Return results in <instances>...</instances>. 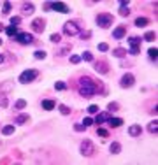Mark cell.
I'll return each mask as SVG.
<instances>
[{
	"mask_svg": "<svg viewBox=\"0 0 158 165\" xmlns=\"http://www.w3.org/2000/svg\"><path fill=\"white\" fill-rule=\"evenodd\" d=\"M77 93L84 99H90L97 93H106V88H104V83L102 81H97V79L90 77V76H81L77 79Z\"/></svg>",
	"mask_w": 158,
	"mask_h": 165,
	"instance_id": "6da1fadb",
	"label": "cell"
},
{
	"mask_svg": "<svg viewBox=\"0 0 158 165\" xmlns=\"http://www.w3.org/2000/svg\"><path fill=\"white\" fill-rule=\"evenodd\" d=\"M83 23H81V20H74V21H67L63 25V34L69 37H74L77 35V34H81V30L84 28V27H81Z\"/></svg>",
	"mask_w": 158,
	"mask_h": 165,
	"instance_id": "7a4b0ae2",
	"label": "cell"
},
{
	"mask_svg": "<svg viewBox=\"0 0 158 165\" xmlns=\"http://www.w3.org/2000/svg\"><path fill=\"white\" fill-rule=\"evenodd\" d=\"M95 21H97V25H99L100 28H109V27H113V23H114V16L111 14V13H100V14H97Z\"/></svg>",
	"mask_w": 158,
	"mask_h": 165,
	"instance_id": "3957f363",
	"label": "cell"
},
{
	"mask_svg": "<svg viewBox=\"0 0 158 165\" xmlns=\"http://www.w3.org/2000/svg\"><path fill=\"white\" fill-rule=\"evenodd\" d=\"M39 77V70L37 69H27V70H23L20 74V83L21 84H28L32 81H35Z\"/></svg>",
	"mask_w": 158,
	"mask_h": 165,
	"instance_id": "277c9868",
	"label": "cell"
},
{
	"mask_svg": "<svg viewBox=\"0 0 158 165\" xmlns=\"http://www.w3.org/2000/svg\"><path fill=\"white\" fill-rule=\"evenodd\" d=\"M79 151H81L83 156H92V155H95V144L90 139H84L83 142L79 144Z\"/></svg>",
	"mask_w": 158,
	"mask_h": 165,
	"instance_id": "5b68a950",
	"label": "cell"
},
{
	"mask_svg": "<svg viewBox=\"0 0 158 165\" xmlns=\"http://www.w3.org/2000/svg\"><path fill=\"white\" fill-rule=\"evenodd\" d=\"M14 41L18 44H21V46H30V44L35 42L34 35H32V34H28V32H20V34L14 37Z\"/></svg>",
	"mask_w": 158,
	"mask_h": 165,
	"instance_id": "8992f818",
	"label": "cell"
},
{
	"mask_svg": "<svg viewBox=\"0 0 158 165\" xmlns=\"http://www.w3.org/2000/svg\"><path fill=\"white\" fill-rule=\"evenodd\" d=\"M134 84H135V77H134V74H130V72L123 74L121 79H120V86H121V88H132Z\"/></svg>",
	"mask_w": 158,
	"mask_h": 165,
	"instance_id": "52a82bcc",
	"label": "cell"
},
{
	"mask_svg": "<svg viewBox=\"0 0 158 165\" xmlns=\"http://www.w3.org/2000/svg\"><path fill=\"white\" fill-rule=\"evenodd\" d=\"M30 27H32V30L35 34H42L44 30H46V20L44 18H35L34 21L30 23Z\"/></svg>",
	"mask_w": 158,
	"mask_h": 165,
	"instance_id": "ba28073f",
	"label": "cell"
},
{
	"mask_svg": "<svg viewBox=\"0 0 158 165\" xmlns=\"http://www.w3.org/2000/svg\"><path fill=\"white\" fill-rule=\"evenodd\" d=\"M51 9L56 11V13H60V14H69V13H70L69 5L63 4V2H53V4H51Z\"/></svg>",
	"mask_w": 158,
	"mask_h": 165,
	"instance_id": "9c48e42d",
	"label": "cell"
},
{
	"mask_svg": "<svg viewBox=\"0 0 158 165\" xmlns=\"http://www.w3.org/2000/svg\"><path fill=\"white\" fill-rule=\"evenodd\" d=\"M93 69L99 72V74H109V63L104 62V60H99V62L93 60Z\"/></svg>",
	"mask_w": 158,
	"mask_h": 165,
	"instance_id": "30bf717a",
	"label": "cell"
},
{
	"mask_svg": "<svg viewBox=\"0 0 158 165\" xmlns=\"http://www.w3.org/2000/svg\"><path fill=\"white\" fill-rule=\"evenodd\" d=\"M34 11H35V5H34L32 2H25V4H21V9H20V13H21L23 16H32L34 14Z\"/></svg>",
	"mask_w": 158,
	"mask_h": 165,
	"instance_id": "8fae6325",
	"label": "cell"
},
{
	"mask_svg": "<svg viewBox=\"0 0 158 165\" xmlns=\"http://www.w3.org/2000/svg\"><path fill=\"white\" fill-rule=\"evenodd\" d=\"M113 37H114L116 41H121L123 37H127V27H125V25L116 27V28L113 30Z\"/></svg>",
	"mask_w": 158,
	"mask_h": 165,
	"instance_id": "7c38bea8",
	"label": "cell"
},
{
	"mask_svg": "<svg viewBox=\"0 0 158 165\" xmlns=\"http://www.w3.org/2000/svg\"><path fill=\"white\" fill-rule=\"evenodd\" d=\"M111 116H113V114H111L109 111H104V113H97V118L93 120V123H95V125H102V123L107 121Z\"/></svg>",
	"mask_w": 158,
	"mask_h": 165,
	"instance_id": "4fadbf2b",
	"label": "cell"
},
{
	"mask_svg": "<svg viewBox=\"0 0 158 165\" xmlns=\"http://www.w3.org/2000/svg\"><path fill=\"white\" fill-rule=\"evenodd\" d=\"M141 134H142L141 125H130L128 127V135L130 137H141Z\"/></svg>",
	"mask_w": 158,
	"mask_h": 165,
	"instance_id": "5bb4252c",
	"label": "cell"
},
{
	"mask_svg": "<svg viewBox=\"0 0 158 165\" xmlns=\"http://www.w3.org/2000/svg\"><path fill=\"white\" fill-rule=\"evenodd\" d=\"M41 106H42L44 111H53V109L56 107V102H55V100H51V99H44Z\"/></svg>",
	"mask_w": 158,
	"mask_h": 165,
	"instance_id": "9a60e30c",
	"label": "cell"
},
{
	"mask_svg": "<svg viewBox=\"0 0 158 165\" xmlns=\"http://www.w3.org/2000/svg\"><path fill=\"white\" fill-rule=\"evenodd\" d=\"M107 125L111 127V128H120V127L123 125V120L121 118H113V116H111V118L107 120Z\"/></svg>",
	"mask_w": 158,
	"mask_h": 165,
	"instance_id": "2e32d148",
	"label": "cell"
},
{
	"mask_svg": "<svg viewBox=\"0 0 158 165\" xmlns=\"http://www.w3.org/2000/svg\"><path fill=\"white\" fill-rule=\"evenodd\" d=\"M28 121H30V116L25 114V113H23V114H18L14 118V125H25V123H28Z\"/></svg>",
	"mask_w": 158,
	"mask_h": 165,
	"instance_id": "e0dca14e",
	"label": "cell"
},
{
	"mask_svg": "<svg viewBox=\"0 0 158 165\" xmlns=\"http://www.w3.org/2000/svg\"><path fill=\"white\" fill-rule=\"evenodd\" d=\"M128 44H130V48H141L142 39L137 37V35H132V37H128Z\"/></svg>",
	"mask_w": 158,
	"mask_h": 165,
	"instance_id": "ac0fdd59",
	"label": "cell"
},
{
	"mask_svg": "<svg viewBox=\"0 0 158 165\" xmlns=\"http://www.w3.org/2000/svg\"><path fill=\"white\" fill-rule=\"evenodd\" d=\"M109 151H111V153H113V155H120V153H121V144L120 142H111V146H109Z\"/></svg>",
	"mask_w": 158,
	"mask_h": 165,
	"instance_id": "d6986e66",
	"label": "cell"
},
{
	"mask_svg": "<svg viewBox=\"0 0 158 165\" xmlns=\"http://www.w3.org/2000/svg\"><path fill=\"white\" fill-rule=\"evenodd\" d=\"M113 55H114L116 58H125L128 53H127V49H123V48H114V49H113Z\"/></svg>",
	"mask_w": 158,
	"mask_h": 165,
	"instance_id": "ffe728a7",
	"label": "cell"
},
{
	"mask_svg": "<svg viewBox=\"0 0 158 165\" xmlns=\"http://www.w3.org/2000/svg\"><path fill=\"white\" fill-rule=\"evenodd\" d=\"M70 51H72V44H67L58 51V56H67V55H70Z\"/></svg>",
	"mask_w": 158,
	"mask_h": 165,
	"instance_id": "44dd1931",
	"label": "cell"
},
{
	"mask_svg": "<svg viewBox=\"0 0 158 165\" xmlns=\"http://www.w3.org/2000/svg\"><path fill=\"white\" fill-rule=\"evenodd\" d=\"M135 27H139V28H141V27H146V25H149V20H148V18H141V16H139V18H135Z\"/></svg>",
	"mask_w": 158,
	"mask_h": 165,
	"instance_id": "7402d4cb",
	"label": "cell"
},
{
	"mask_svg": "<svg viewBox=\"0 0 158 165\" xmlns=\"http://www.w3.org/2000/svg\"><path fill=\"white\" fill-rule=\"evenodd\" d=\"M55 90H58V91H65V90H69V84L63 83V81H56V83H55Z\"/></svg>",
	"mask_w": 158,
	"mask_h": 165,
	"instance_id": "603a6c76",
	"label": "cell"
},
{
	"mask_svg": "<svg viewBox=\"0 0 158 165\" xmlns=\"http://www.w3.org/2000/svg\"><path fill=\"white\" fill-rule=\"evenodd\" d=\"M5 34H7L9 37H16L20 34V30H18V27H7V28H5Z\"/></svg>",
	"mask_w": 158,
	"mask_h": 165,
	"instance_id": "cb8c5ba5",
	"label": "cell"
},
{
	"mask_svg": "<svg viewBox=\"0 0 158 165\" xmlns=\"http://www.w3.org/2000/svg\"><path fill=\"white\" fill-rule=\"evenodd\" d=\"M81 60L93 62V53H92V51H83V53H81Z\"/></svg>",
	"mask_w": 158,
	"mask_h": 165,
	"instance_id": "d4e9b609",
	"label": "cell"
},
{
	"mask_svg": "<svg viewBox=\"0 0 158 165\" xmlns=\"http://www.w3.org/2000/svg\"><path fill=\"white\" fill-rule=\"evenodd\" d=\"M2 134H4V135H13V134H14V125H5V127L2 128Z\"/></svg>",
	"mask_w": 158,
	"mask_h": 165,
	"instance_id": "484cf974",
	"label": "cell"
},
{
	"mask_svg": "<svg viewBox=\"0 0 158 165\" xmlns=\"http://www.w3.org/2000/svg\"><path fill=\"white\" fill-rule=\"evenodd\" d=\"M142 41H148V42H151V41H156V34L155 32H146L142 37Z\"/></svg>",
	"mask_w": 158,
	"mask_h": 165,
	"instance_id": "4316f807",
	"label": "cell"
},
{
	"mask_svg": "<svg viewBox=\"0 0 158 165\" xmlns=\"http://www.w3.org/2000/svg\"><path fill=\"white\" fill-rule=\"evenodd\" d=\"M25 107H27V100H23V99L16 100V104H14V109H16V111H23Z\"/></svg>",
	"mask_w": 158,
	"mask_h": 165,
	"instance_id": "83f0119b",
	"label": "cell"
},
{
	"mask_svg": "<svg viewBox=\"0 0 158 165\" xmlns=\"http://www.w3.org/2000/svg\"><path fill=\"white\" fill-rule=\"evenodd\" d=\"M148 132H149V134H156V132H158V121H156V120L151 121L149 125H148Z\"/></svg>",
	"mask_w": 158,
	"mask_h": 165,
	"instance_id": "f1b7e54d",
	"label": "cell"
},
{
	"mask_svg": "<svg viewBox=\"0 0 158 165\" xmlns=\"http://www.w3.org/2000/svg\"><path fill=\"white\" fill-rule=\"evenodd\" d=\"M118 109H120V104H118V102H109V104H107V111L111 113V114L116 113Z\"/></svg>",
	"mask_w": 158,
	"mask_h": 165,
	"instance_id": "f546056e",
	"label": "cell"
},
{
	"mask_svg": "<svg viewBox=\"0 0 158 165\" xmlns=\"http://www.w3.org/2000/svg\"><path fill=\"white\" fill-rule=\"evenodd\" d=\"M58 109H60V113H62L63 116H69V114L72 113V109L69 107V106H65V104H62V106H58Z\"/></svg>",
	"mask_w": 158,
	"mask_h": 165,
	"instance_id": "4dcf8cb0",
	"label": "cell"
},
{
	"mask_svg": "<svg viewBox=\"0 0 158 165\" xmlns=\"http://www.w3.org/2000/svg\"><path fill=\"white\" fill-rule=\"evenodd\" d=\"M11 9H13V4H11V2H4V5H2V14H9Z\"/></svg>",
	"mask_w": 158,
	"mask_h": 165,
	"instance_id": "1f68e13d",
	"label": "cell"
},
{
	"mask_svg": "<svg viewBox=\"0 0 158 165\" xmlns=\"http://www.w3.org/2000/svg\"><path fill=\"white\" fill-rule=\"evenodd\" d=\"M9 23H11V27H18V25L21 23V16H11Z\"/></svg>",
	"mask_w": 158,
	"mask_h": 165,
	"instance_id": "d6a6232c",
	"label": "cell"
},
{
	"mask_svg": "<svg viewBox=\"0 0 158 165\" xmlns=\"http://www.w3.org/2000/svg\"><path fill=\"white\" fill-rule=\"evenodd\" d=\"M148 56H149V60H156L158 49H156V48H149V49H148Z\"/></svg>",
	"mask_w": 158,
	"mask_h": 165,
	"instance_id": "836d02e7",
	"label": "cell"
},
{
	"mask_svg": "<svg viewBox=\"0 0 158 165\" xmlns=\"http://www.w3.org/2000/svg\"><path fill=\"white\" fill-rule=\"evenodd\" d=\"M118 13H120V16H123V18H127V16L130 14V9L127 7V5H120V11H118Z\"/></svg>",
	"mask_w": 158,
	"mask_h": 165,
	"instance_id": "e575fe53",
	"label": "cell"
},
{
	"mask_svg": "<svg viewBox=\"0 0 158 165\" xmlns=\"http://www.w3.org/2000/svg\"><path fill=\"white\" fill-rule=\"evenodd\" d=\"M49 41H51L53 44H60V41H62V35H60V34H51Z\"/></svg>",
	"mask_w": 158,
	"mask_h": 165,
	"instance_id": "d590c367",
	"label": "cell"
},
{
	"mask_svg": "<svg viewBox=\"0 0 158 165\" xmlns=\"http://www.w3.org/2000/svg\"><path fill=\"white\" fill-rule=\"evenodd\" d=\"M69 60H70V63L77 65V63H81V55H70V56H69Z\"/></svg>",
	"mask_w": 158,
	"mask_h": 165,
	"instance_id": "8d00e7d4",
	"label": "cell"
},
{
	"mask_svg": "<svg viewBox=\"0 0 158 165\" xmlns=\"http://www.w3.org/2000/svg\"><path fill=\"white\" fill-rule=\"evenodd\" d=\"M34 56H35L37 60H44V58H46V51H44V49H37L35 53H34Z\"/></svg>",
	"mask_w": 158,
	"mask_h": 165,
	"instance_id": "74e56055",
	"label": "cell"
},
{
	"mask_svg": "<svg viewBox=\"0 0 158 165\" xmlns=\"http://www.w3.org/2000/svg\"><path fill=\"white\" fill-rule=\"evenodd\" d=\"M97 135H100V137H109V130L99 127V128H97Z\"/></svg>",
	"mask_w": 158,
	"mask_h": 165,
	"instance_id": "f35d334b",
	"label": "cell"
},
{
	"mask_svg": "<svg viewBox=\"0 0 158 165\" xmlns=\"http://www.w3.org/2000/svg\"><path fill=\"white\" fill-rule=\"evenodd\" d=\"M0 106H2V107H7V106H9L7 97H5L4 93H0Z\"/></svg>",
	"mask_w": 158,
	"mask_h": 165,
	"instance_id": "ab89813d",
	"label": "cell"
},
{
	"mask_svg": "<svg viewBox=\"0 0 158 165\" xmlns=\"http://www.w3.org/2000/svg\"><path fill=\"white\" fill-rule=\"evenodd\" d=\"M100 109H99V106H95V104H92L90 107H88V114H97Z\"/></svg>",
	"mask_w": 158,
	"mask_h": 165,
	"instance_id": "60d3db41",
	"label": "cell"
},
{
	"mask_svg": "<svg viewBox=\"0 0 158 165\" xmlns=\"http://www.w3.org/2000/svg\"><path fill=\"white\" fill-rule=\"evenodd\" d=\"M79 37H81L83 41H84V39H90V37H92V32H90V30H83V32L79 34Z\"/></svg>",
	"mask_w": 158,
	"mask_h": 165,
	"instance_id": "b9f144b4",
	"label": "cell"
},
{
	"mask_svg": "<svg viewBox=\"0 0 158 165\" xmlns=\"http://www.w3.org/2000/svg\"><path fill=\"white\" fill-rule=\"evenodd\" d=\"M111 48H109V44L107 42H100L99 44V51H102V53H106V51H109Z\"/></svg>",
	"mask_w": 158,
	"mask_h": 165,
	"instance_id": "7bdbcfd3",
	"label": "cell"
},
{
	"mask_svg": "<svg viewBox=\"0 0 158 165\" xmlns=\"http://www.w3.org/2000/svg\"><path fill=\"white\" fill-rule=\"evenodd\" d=\"M127 53H128V55H132V56H137V55L141 53V48H130Z\"/></svg>",
	"mask_w": 158,
	"mask_h": 165,
	"instance_id": "ee69618b",
	"label": "cell"
},
{
	"mask_svg": "<svg viewBox=\"0 0 158 165\" xmlns=\"http://www.w3.org/2000/svg\"><path fill=\"white\" fill-rule=\"evenodd\" d=\"M74 130H76V132H84L86 127H84L83 123H76V125H74Z\"/></svg>",
	"mask_w": 158,
	"mask_h": 165,
	"instance_id": "f6af8a7d",
	"label": "cell"
},
{
	"mask_svg": "<svg viewBox=\"0 0 158 165\" xmlns=\"http://www.w3.org/2000/svg\"><path fill=\"white\" fill-rule=\"evenodd\" d=\"M83 125H84V127H90V125H93V118H90V116H88V118H84V121H83Z\"/></svg>",
	"mask_w": 158,
	"mask_h": 165,
	"instance_id": "bcb514c9",
	"label": "cell"
},
{
	"mask_svg": "<svg viewBox=\"0 0 158 165\" xmlns=\"http://www.w3.org/2000/svg\"><path fill=\"white\" fill-rule=\"evenodd\" d=\"M44 9H46V11H51V2H46V4H44Z\"/></svg>",
	"mask_w": 158,
	"mask_h": 165,
	"instance_id": "7dc6e473",
	"label": "cell"
},
{
	"mask_svg": "<svg viewBox=\"0 0 158 165\" xmlns=\"http://www.w3.org/2000/svg\"><path fill=\"white\" fill-rule=\"evenodd\" d=\"M128 4H130V0H121L120 2V5H127V7H128Z\"/></svg>",
	"mask_w": 158,
	"mask_h": 165,
	"instance_id": "c3c4849f",
	"label": "cell"
},
{
	"mask_svg": "<svg viewBox=\"0 0 158 165\" xmlns=\"http://www.w3.org/2000/svg\"><path fill=\"white\" fill-rule=\"evenodd\" d=\"M4 62H5V55H2V53H0V63H4Z\"/></svg>",
	"mask_w": 158,
	"mask_h": 165,
	"instance_id": "681fc988",
	"label": "cell"
},
{
	"mask_svg": "<svg viewBox=\"0 0 158 165\" xmlns=\"http://www.w3.org/2000/svg\"><path fill=\"white\" fill-rule=\"evenodd\" d=\"M4 30H5L4 28V23H0V32H4Z\"/></svg>",
	"mask_w": 158,
	"mask_h": 165,
	"instance_id": "f907efd6",
	"label": "cell"
},
{
	"mask_svg": "<svg viewBox=\"0 0 158 165\" xmlns=\"http://www.w3.org/2000/svg\"><path fill=\"white\" fill-rule=\"evenodd\" d=\"M0 44H2V39H0Z\"/></svg>",
	"mask_w": 158,
	"mask_h": 165,
	"instance_id": "816d5d0a",
	"label": "cell"
}]
</instances>
